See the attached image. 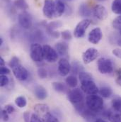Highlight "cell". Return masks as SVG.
<instances>
[{"label":"cell","instance_id":"obj_1","mask_svg":"<svg viewBox=\"0 0 121 122\" xmlns=\"http://www.w3.org/2000/svg\"><path fill=\"white\" fill-rule=\"evenodd\" d=\"M69 101L73 104L75 109L82 115L87 109L86 102H84V92L79 88H74L68 92Z\"/></svg>","mask_w":121,"mask_h":122},{"label":"cell","instance_id":"obj_2","mask_svg":"<svg viewBox=\"0 0 121 122\" xmlns=\"http://www.w3.org/2000/svg\"><path fill=\"white\" fill-rule=\"evenodd\" d=\"M79 78L81 82V89L84 93L91 95L96 94L99 90L93 82L91 74L87 72H81L79 74Z\"/></svg>","mask_w":121,"mask_h":122},{"label":"cell","instance_id":"obj_3","mask_svg":"<svg viewBox=\"0 0 121 122\" xmlns=\"http://www.w3.org/2000/svg\"><path fill=\"white\" fill-rule=\"evenodd\" d=\"M9 66L12 69L13 73L17 80L20 81H24L27 80L29 77V72L21 64L17 57L14 56L11 59L9 62Z\"/></svg>","mask_w":121,"mask_h":122},{"label":"cell","instance_id":"obj_4","mask_svg":"<svg viewBox=\"0 0 121 122\" xmlns=\"http://www.w3.org/2000/svg\"><path fill=\"white\" fill-rule=\"evenodd\" d=\"M86 105L91 111L98 113L100 112L103 107V98L97 94H91L86 98Z\"/></svg>","mask_w":121,"mask_h":122},{"label":"cell","instance_id":"obj_5","mask_svg":"<svg viewBox=\"0 0 121 122\" xmlns=\"http://www.w3.org/2000/svg\"><path fill=\"white\" fill-rule=\"evenodd\" d=\"M98 70L101 74H110L113 71V63L111 59L101 58L97 62Z\"/></svg>","mask_w":121,"mask_h":122},{"label":"cell","instance_id":"obj_6","mask_svg":"<svg viewBox=\"0 0 121 122\" xmlns=\"http://www.w3.org/2000/svg\"><path fill=\"white\" fill-rule=\"evenodd\" d=\"M30 56L31 59L34 62H40L43 61V48L40 44L38 43H34L31 44L30 48Z\"/></svg>","mask_w":121,"mask_h":122},{"label":"cell","instance_id":"obj_7","mask_svg":"<svg viewBox=\"0 0 121 122\" xmlns=\"http://www.w3.org/2000/svg\"><path fill=\"white\" fill-rule=\"evenodd\" d=\"M43 48V56L44 59L48 62H55L58 59V53L56 50L53 49L49 45H44Z\"/></svg>","mask_w":121,"mask_h":122},{"label":"cell","instance_id":"obj_8","mask_svg":"<svg viewBox=\"0 0 121 122\" xmlns=\"http://www.w3.org/2000/svg\"><path fill=\"white\" fill-rule=\"evenodd\" d=\"M18 19H19V23L22 28L25 29H29L32 26L33 19H32V16L29 12L24 11L23 12L20 13Z\"/></svg>","mask_w":121,"mask_h":122},{"label":"cell","instance_id":"obj_9","mask_svg":"<svg viewBox=\"0 0 121 122\" xmlns=\"http://www.w3.org/2000/svg\"><path fill=\"white\" fill-rule=\"evenodd\" d=\"M91 24V21L89 19H84L80 21L76 26L74 30V35L76 38H80L84 36L86 30Z\"/></svg>","mask_w":121,"mask_h":122},{"label":"cell","instance_id":"obj_10","mask_svg":"<svg viewBox=\"0 0 121 122\" xmlns=\"http://www.w3.org/2000/svg\"><path fill=\"white\" fill-rule=\"evenodd\" d=\"M43 13L48 19H52L55 13V1L53 0H45Z\"/></svg>","mask_w":121,"mask_h":122},{"label":"cell","instance_id":"obj_11","mask_svg":"<svg viewBox=\"0 0 121 122\" xmlns=\"http://www.w3.org/2000/svg\"><path fill=\"white\" fill-rule=\"evenodd\" d=\"M99 56L98 51L95 48H89L82 54V60L85 64H89L95 61Z\"/></svg>","mask_w":121,"mask_h":122},{"label":"cell","instance_id":"obj_12","mask_svg":"<svg viewBox=\"0 0 121 122\" xmlns=\"http://www.w3.org/2000/svg\"><path fill=\"white\" fill-rule=\"evenodd\" d=\"M92 13L97 19L101 21L105 20L108 16V11L106 8L104 6L100 4H97L93 7Z\"/></svg>","mask_w":121,"mask_h":122},{"label":"cell","instance_id":"obj_13","mask_svg":"<svg viewBox=\"0 0 121 122\" xmlns=\"http://www.w3.org/2000/svg\"><path fill=\"white\" fill-rule=\"evenodd\" d=\"M71 69L72 66L70 65L67 59L62 58L58 62V72L62 77L67 76L69 73Z\"/></svg>","mask_w":121,"mask_h":122},{"label":"cell","instance_id":"obj_14","mask_svg":"<svg viewBox=\"0 0 121 122\" xmlns=\"http://www.w3.org/2000/svg\"><path fill=\"white\" fill-rule=\"evenodd\" d=\"M103 37V33L100 28L96 27L89 32L88 36L89 41L93 44H98Z\"/></svg>","mask_w":121,"mask_h":122},{"label":"cell","instance_id":"obj_15","mask_svg":"<svg viewBox=\"0 0 121 122\" xmlns=\"http://www.w3.org/2000/svg\"><path fill=\"white\" fill-rule=\"evenodd\" d=\"M34 111L40 117H42L43 119L48 113H50L48 106L45 104H35L34 106Z\"/></svg>","mask_w":121,"mask_h":122},{"label":"cell","instance_id":"obj_16","mask_svg":"<svg viewBox=\"0 0 121 122\" xmlns=\"http://www.w3.org/2000/svg\"><path fill=\"white\" fill-rule=\"evenodd\" d=\"M55 50L58 52V55L61 56H67L68 55L69 46L64 41H60L55 44Z\"/></svg>","mask_w":121,"mask_h":122},{"label":"cell","instance_id":"obj_17","mask_svg":"<svg viewBox=\"0 0 121 122\" xmlns=\"http://www.w3.org/2000/svg\"><path fill=\"white\" fill-rule=\"evenodd\" d=\"M34 92H35V97L38 99H40V100H43V99H46V97H48L47 90H45V87H43V86H40V85L36 86L35 87Z\"/></svg>","mask_w":121,"mask_h":122},{"label":"cell","instance_id":"obj_18","mask_svg":"<svg viewBox=\"0 0 121 122\" xmlns=\"http://www.w3.org/2000/svg\"><path fill=\"white\" fill-rule=\"evenodd\" d=\"M55 13L56 17L61 16L65 11V5L62 0H55Z\"/></svg>","mask_w":121,"mask_h":122},{"label":"cell","instance_id":"obj_19","mask_svg":"<svg viewBox=\"0 0 121 122\" xmlns=\"http://www.w3.org/2000/svg\"><path fill=\"white\" fill-rule=\"evenodd\" d=\"M91 10L89 6L84 3L80 4L79 7V14L82 17H88L91 15Z\"/></svg>","mask_w":121,"mask_h":122},{"label":"cell","instance_id":"obj_20","mask_svg":"<svg viewBox=\"0 0 121 122\" xmlns=\"http://www.w3.org/2000/svg\"><path fill=\"white\" fill-rule=\"evenodd\" d=\"M52 85H53V89L58 92L65 93L67 92H69L67 86L64 83L60 82H53Z\"/></svg>","mask_w":121,"mask_h":122},{"label":"cell","instance_id":"obj_21","mask_svg":"<svg viewBox=\"0 0 121 122\" xmlns=\"http://www.w3.org/2000/svg\"><path fill=\"white\" fill-rule=\"evenodd\" d=\"M111 105L113 110L116 112L121 113V97H116L113 99L111 102Z\"/></svg>","mask_w":121,"mask_h":122},{"label":"cell","instance_id":"obj_22","mask_svg":"<svg viewBox=\"0 0 121 122\" xmlns=\"http://www.w3.org/2000/svg\"><path fill=\"white\" fill-rule=\"evenodd\" d=\"M44 38L43 32L40 30H35L32 32L30 35V40L32 41H43Z\"/></svg>","mask_w":121,"mask_h":122},{"label":"cell","instance_id":"obj_23","mask_svg":"<svg viewBox=\"0 0 121 122\" xmlns=\"http://www.w3.org/2000/svg\"><path fill=\"white\" fill-rule=\"evenodd\" d=\"M98 92H99L100 95L103 98H109L113 94L112 90L109 87H107V86L101 87V89H99Z\"/></svg>","mask_w":121,"mask_h":122},{"label":"cell","instance_id":"obj_24","mask_svg":"<svg viewBox=\"0 0 121 122\" xmlns=\"http://www.w3.org/2000/svg\"><path fill=\"white\" fill-rule=\"evenodd\" d=\"M111 9L113 13L121 14V0H114L112 3Z\"/></svg>","mask_w":121,"mask_h":122},{"label":"cell","instance_id":"obj_25","mask_svg":"<svg viewBox=\"0 0 121 122\" xmlns=\"http://www.w3.org/2000/svg\"><path fill=\"white\" fill-rule=\"evenodd\" d=\"M66 83L69 87L74 88V87H77V85L78 84V80H77V77L75 76L70 75V76H68L66 78Z\"/></svg>","mask_w":121,"mask_h":122},{"label":"cell","instance_id":"obj_26","mask_svg":"<svg viewBox=\"0 0 121 122\" xmlns=\"http://www.w3.org/2000/svg\"><path fill=\"white\" fill-rule=\"evenodd\" d=\"M15 6L21 10H26L29 9V4L26 1V0H16L14 1Z\"/></svg>","mask_w":121,"mask_h":122},{"label":"cell","instance_id":"obj_27","mask_svg":"<svg viewBox=\"0 0 121 122\" xmlns=\"http://www.w3.org/2000/svg\"><path fill=\"white\" fill-rule=\"evenodd\" d=\"M62 26V22L60 21H52L50 24H48L46 26V30H55L57 29L60 28Z\"/></svg>","mask_w":121,"mask_h":122},{"label":"cell","instance_id":"obj_28","mask_svg":"<svg viewBox=\"0 0 121 122\" xmlns=\"http://www.w3.org/2000/svg\"><path fill=\"white\" fill-rule=\"evenodd\" d=\"M15 104L19 108H24L27 104V101L25 97L24 96H19L15 99Z\"/></svg>","mask_w":121,"mask_h":122},{"label":"cell","instance_id":"obj_29","mask_svg":"<svg viewBox=\"0 0 121 122\" xmlns=\"http://www.w3.org/2000/svg\"><path fill=\"white\" fill-rule=\"evenodd\" d=\"M84 70L82 65L77 61H74L73 63H72V72L75 73V74H77V73H80L81 72H82Z\"/></svg>","mask_w":121,"mask_h":122},{"label":"cell","instance_id":"obj_30","mask_svg":"<svg viewBox=\"0 0 121 122\" xmlns=\"http://www.w3.org/2000/svg\"><path fill=\"white\" fill-rule=\"evenodd\" d=\"M108 119L111 122H121V113L119 112H111Z\"/></svg>","mask_w":121,"mask_h":122},{"label":"cell","instance_id":"obj_31","mask_svg":"<svg viewBox=\"0 0 121 122\" xmlns=\"http://www.w3.org/2000/svg\"><path fill=\"white\" fill-rule=\"evenodd\" d=\"M113 26L114 29H118L120 31L121 30V15L116 17L113 21Z\"/></svg>","mask_w":121,"mask_h":122},{"label":"cell","instance_id":"obj_32","mask_svg":"<svg viewBox=\"0 0 121 122\" xmlns=\"http://www.w3.org/2000/svg\"><path fill=\"white\" fill-rule=\"evenodd\" d=\"M44 122H60L58 119L53 116L52 114L48 113L45 117H44Z\"/></svg>","mask_w":121,"mask_h":122},{"label":"cell","instance_id":"obj_33","mask_svg":"<svg viewBox=\"0 0 121 122\" xmlns=\"http://www.w3.org/2000/svg\"><path fill=\"white\" fill-rule=\"evenodd\" d=\"M38 76H39L40 78L45 79L48 76V71L44 67H40L38 70Z\"/></svg>","mask_w":121,"mask_h":122},{"label":"cell","instance_id":"obj_34","mask_svg":"<svg viewBox=\"0 0 121 122\" xmlns=\"http://www.w3.org/2000/svg\"><path fill=\"white\" fill-rule=\"evenodd\" d=\"M61 36L64 40H66V41H69L72 38L71 32L68 30H63L62 32H61Z\"/></svg>","mask_w":121,"mask_h":122},{"label":"cell","instance_id":"obj_35","mask_svg":"<svg viewBox=\"0 0 121 122\" xmlns=\"http://www.w3.org/2000/svg\"><path fill=\"white\" fill-rule=\"evenodd\" d=\"M9 80L6 75H1V77H0V86L1 87H4L7 85L9 84Z\"/></svg>","mask_w":121,"mask_h":122},{"label":"cell","instance_id":"obj_36","mask_svg":"<svg viewBox=\"0 0 121 122\" xmlns=\"http://www.w3.org/2000/svg\"><path fill=\"white\" fill-rule=\"evenodd\" d=\"M30 122H43L40 117L37 114H33L30 117Z\"/></svg>","mask_w":121,"mask_h":122},{"label":"cell","instance_id":"obj_37","mask_svg":"<svg viewBox=\"0 0 121 122\" xmlns=\"http://www.w3.org/2000/svg\"><path fill=\"white\" fill-rule=\"evenodd\" d=\"M4 109L9 114H12L14 111H15V109L14 107V106L11 105V104H7L4 107Z\"/></svg>","mask_w":121,"mask_h":122},{"label":"cell","instance_id":"obj_38","mask_svg":"<svg viewBox=\"0 0 121 122\" xmlns=\"http://www.w3.org/2000/svg\"><path fill=\"white\" fill-rule=\"evenodd\" d=\"M1 119H3V121H4V122H7V121H9V114L3 109L2 110H1Z\"/></svg>","mask_w":121,"mask_h":122},{"label":"cell","instance_id":"obj_39","mask_svg":"<svg viewBox=\"0 0 121 122\" xmlns=\"http://www.w3.org/2000/svg\"><path fill=\"white\" fill-rule=\"evenodd\" d=\"M116 82L117 83L118 85L121 87V68H120L117 71V76H116Z\"/></svg>","mask_w":121,"mask_h":122},{"label":"cell","instance_id":"obj_40","mask_svg":"<svg viewBox=\"0 0 121 122\" xmlns=\"http://www.w3.org/2000/svg\"><path fill=\"white\" fill-rule=\"evenodd\" d=\"M0 72H1V75H8L10 73V70L6 67V66H1V69H0Z\"/></svg>","mask_w":121,"mask_h":122},{"label":"cell","instance_id":"obj_41","mask_svg":"<svg viewBox=\"0 0 121 122\" xmlns=\"http://www.w3.org/2000/svg\"><path fill=\"white\" fill-rule=\"evenodd\" d=\"M47 33L52 37L53 38H58L60 36V33L56 31V30H48Z\"/></svg>","mask_w":121,"mask_h":122},{"label":"cell","instance_id":"obj_42","mask_svg":"<svg viewBox=\"0 0 121 122\" xmlns=\"http://www.w3.org/2000/svg\"><path fill=\"white\" fill-rule=\"evenodd\" d=\"M112 53H113L116 57H117V58L121 59V49H119V48L114 49V50H113Z\"/></svg>","mask_w":121,"mask_h":122},{"label":"cell","instance_id":"obj_43","mask_svg":"<svg viewBox=\"0 0 121 122\" xmlns=\"http://www.w3.org/2000/svg\"><path fill=\"white\" fill-rule=\"evenodd\" d=\"M24 121L25 122H30V114L29 112H25L24 114Z\"/></svg>","mask_w":121,"mask_h":122},{"label":"cell","instance_id":"obj_44","mask_svg":"<svg viewBox=\"0 0 121 122\" xmlns=\"http://www.w3.org/2000/svg\"><path fill=\"white\" fill-rule=\"evenodd\" d=\"M0 65L5 66V61L3 59V58H0Z\"/></svg>","mask_w":121,"mask_h":122},{"label":"cell","instance_id":"obj_45","mask_svg":"<svg viewBox=\"0 0 121 122\" xmlns=\"http://www.w3.org/2000/svg\"><path fill=\"white\" fill-rule=\"evenodd\" d=\"M93 122H106L105 120H103V119H101V118H98V119H96Z\"/></svg>","mask_w":121,"mask_h":122},{"label":"cell","instance_id":"obj_46","mask_svg":"<svg viewBox=\"0 0 121 122\" xmlns=\"http://www.w3.org/2000/svg\"><path fill=\"white\" fill-rule=\"evenodd\" d=\"M116 43H117L118 46H121V38H118V39L117 40Z\"/></svg>","mask_w":121,"mask_h":122},{"label":"cell","instance_id":"obj_47","mask_svg":"<svg viewBox=\"0 0 121 122\" xmlns=\"http://www.w3.org/2000/svg\"><path fill=\"white\" fill-rule=\"evenodd\" d=\"M3 43H4V41H3V38L1 37L0 38V46H2V44H3Z\"/></svg>","mask_w":121,"mask_h":122},{"label":"cell","instance_id":"obj_48","mask_svg":"<svg viewBox=\"0 0 121 122\" xmlns=\"http://www.w3.org/2000/svg\"><path fill=\"white\" fill-rule=\"evenodd\" d=\"M97 1H104L106 0H97Z\"/></svg>","mask_w":121,"mask_h":122},{"label":"cell","instance_id":"obj_49","mask_svg":"<svg viewBox=\"0 0 121 122\" xmlns=\"http://www.w3.org/2000/svg\"><path fill=\"white\" fill-rule=\"evenodd\" d=\"M120 33H121V31H120Z\"/></svg>","mask_w":121,"mask_h":122}]
</instances>
